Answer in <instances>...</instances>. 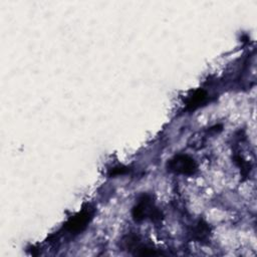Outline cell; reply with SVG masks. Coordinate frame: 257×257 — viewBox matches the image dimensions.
<instances>
[{
	"instance_id": "277c9868",
	"label": "cell",
	"mask_w": 257,
	"mask_h": 257,
	"mask_svg": "<svg viewBox=\"0 0 257 257\" xmlns=\"http://www.w3.org/2000/svg\"><path fill=\"white\" fill-rule=\"evenodd\" d=\"M94 211L90 208H85L81 210L79 213L71 217L64 225V230L71 233V234H78L83 231L91 219L93 218Z\"/></svg>"
},
{
	"instance_id": "8992f818",
	"label": "cell",
	"mask_w": 257,
	"mask_h": 257,
	"mask_svg": "<svg viewBox=\"0 0 257 257\" xmlns=\"http://www.w3.org/2000/svg\"><path fill=\"white\" fill-rule=\"evenodd\" d=\"M207 92L204 89H197L193 92L192 95L189 96L187 100V109L188 110H195L198 108L204 101L206 100Z\"/></svg>"
},
{
	"instance_id": "7a4b0ae2",
	"label": "cell",
	"mask_w": 257,
	"mask_h": 257,
	"mask_svg": "<svg viewBox=\"0 0 257 257\" xmlns=\"http://www.w3.org/2000/svg\"><path fill=\"white\" fill-rule=\"evenodd\" d=\"M167 169L169 172L175 174L190 176L197 172L198 166L195 160L190 156L179 154L168 161Z\"/></svg>"
},
{
	"instance_id": "6da1fadb",
	"label": "cell",
	"mask_w": 257,
	"mask_h": 257,
	"mask_svg": "<svg viewBox=\"0 0 257 257\" xmlns=\"http://www.w3.org/2000/svg\"><path fill=\"white\" fill-rule=\"evenodd\" d=\"M132 215L137 222H141L146 219L157 222L163 217L162 212L156 207L153 198L148 194H144L139 198L137 205L133 208Z\"/></svg>"
},
{
	"instance_id": "5b68a950",
	"label": "cell",
	"mask_w": 257,
	"mask_h": 257,
	"mask_svg": "<svg viewBox=\"0 0 257 257\" xmlns=\"http://www.w3.org/2000/svg\"><path fill=\"white\" fill-rule=\"evenodd\" d=\"M210 234H211V228L204 220H199L192 230L193 238L199 242L207 241L210 237Z\"/></svg>"
},
{
	"instance_id": "3957f363",
	"label": "cell",
	"mask_w": 257,
	"mask_h": 257,
	"mask_svg": "<svg viewBox=\"0 0 257 257\" xmlns=\"http://www.w3.org/2000/svg\"><path fill=\"white\" fill-rule=\"evenodd\" d=\"M122 247L132 254L139 256H156L162 254L152 246L146 244L139 236L134 234L127 235L122 239Z\"/></svg>"
},
{
	"instance_id": "52a82bcc",
	"label": "cell",
	"mask_w": 257,
	"mask_h": 257,
	"mask_svg": "<svg viewBox=\"0 0 257 257\" xmlns=\"http://www.w3.org/2000/svg\"><path fill=\"white\" fill-rule=\"evenodd\" d=\"M126 172H128V169L127 168H124V167H116V168H113L109 171L108 175L110 177H114V176H118V175H123L125 174Z\"/></svg>"
}]
</instances>
